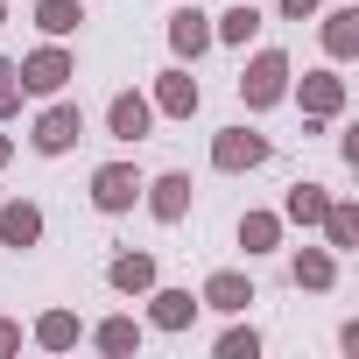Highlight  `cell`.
Listing matches in <instances>:
<instances>
[{"label":"cell","instance_id":"cell-7","mask_svg":"<svg viewBox=\"0 0 359 359\" xmlns=\"http://www.w3.org/2000/svg\"><path fill=\"white\" fill-rule=\"evenodd\" d=\"M106 120H113V134H120V141H141V134H148V127H155V106H148V99H141V92H120V99H113V113H106Z\"/></svg>","mask_w":359,"mask_h":359},{"label":"cell","instance_id":"cell-13","mask_svg":"<svg viewBox=\"0 0 359 359\" xmlns=\"http://www.w3.org/2000/svg\"><path fill=\"white\" fill-rule=\"evenodd\" d=\"M191 317H198V296H191V289H162V296H155V324H162V331H184Z\"/></svg>","mask_w":359,"mask_h":359},{"label":"cell","instance_id":"cell-4","mask_svg":"<svg viewBox=\"0 0 359 359\" xmlns=\"http://www.w3.org/2000/svg\"><path fill=\"white\" fill-rule=\"evenodd\" d=\"M78 71H71V57L64 50H36L29 64H22V92H64Z\"/></svg>","mask_w":359,"mask_h":359},{"label":"cell","instance_id":"cell-17","mask_svg":"<svg viewBox=\"0 0 359 359\" xmlns=\"http://www.w3.org/2000/svg\"><path fill=\"white\" fill-rule=\"evenodd\" d=\"M275 240H282V219H268V212H247V219H240V247H247V254H261V247H275Z\"/></svg>","mask_w":359,"mask_h":359},{"label":"cell","instance_id":"cell-22","mask_svg":"<svg viewBox=\"0 0 359 359\" xmlns=\"http://www.w3.org/2000/svg\"><path fill=\"white\" fill-rule=\"evenodd\" d=\"M99 345H106V352H134V345H141L134 317H106V324H99Z\"/></svg>","mask_w":359,"mask_h":359},{"label":"cell","instance_id":"cell-19","mask_svg":"<svg viewBox=\"0 0 359 359\" xmlns=\"http://www.w3.org/2000/svg\"><path fill=\"white\" fill-rule=\"evenodd\" d=\"M324 205H331V198H324L317 184H296V191H289V219H296V226H317Z\"/></svg>","mask_w":359,"mask_h":359},{"label":"cell","instance_id":"cell-24","mask_svg":"<svg viewBox=\"0 0 359 359\" xmlns=\"http://www.w3.org/2000/svg\"><path fill=\"white\" fill-rule=\"evenodd\" d=\"M254 352H261L254 331H226V338H219V359H254Z\"/></svg>","mask_w":359,"mask_h":359},{"label":"cell","instance_id":"cell-18","mask_svg":"<svg viewBox=\"0 0 359 359\" xmlns=\"http://www.w3.org/2000/svg\"><path fill=\"white\" fill-rule=\"evenodd\" d=\"M36 22H43V36H71L85 15H78V0H43V8H36Z\"/></svg>","mask_w":359,"mask_h":359},{"label":"cell","instance_id":"cell-15","mask_svg":"<svg viewBox=\"0 0 359 359\" xmlns=\"http://www.w3.org/2000/svg\"><path fill=\"white\" fill-rule=\"evenodd\" d=\"M113 289H127V296L155 289V261H148V254H120V261H113Z\"/></svg>","mask_w":359,"mask_h":359},{"label":"cell","instance_id":"cell-5","mask_svg":"<svg viewBox=\"0 0 359 359\" xmlns=\"http://www.w3.org/2000/svg\"><path fill=\"white\" fill-rule=\"evenodd\" d=\"M78 134H85V120H78V106H50V113L36 120V148H43V155H64V148H71Z\"/></svg>","mask_w":359,"mask_h":359},{"label":"cell","instance_id":"cell-11","mask_svg":"<svg viewBox=\"0 0 359 359\" xmlns=\"http://www.w3.org/2000/svg\"><path fill=\"white\" fill-rule=\"evenodd\" d=\"M212 15H198V8H184L169 22V43H176V57H198V50H212V29H205Z\"/></svg>","mask_w":359,"mask_h":359},{"label":"cell","instance_id":"cell-9","mask_svg":"<svg viewBox=\"0 0 359 359\" xmlns=\"http://www.w3.org/2000/svg\"><path fill=\"white\" fill-rule=\"evenodd\" d=\"M338 106H345V78L310 71V78H303V113H317V120H324V113H338Z\"/></svg>","mask_w":359,"mask_h":359},{"label":"cell","instance_id":"cell-1","mask_svg":"<svg viewBox=\"0 0 359 359\" xmlns=\"http://www.w3.org/2000/svg\"><path fill=\"white\" fill-rule=\"evenodd\" d=\"M282 92H289V57H282V50H261V57L247 64V78H240V99H247V106H275Z\"/></svg>","mask_w":359,"mask_h":359},{"label":"cell","instance_id":"cell-12","mask_svg":"<svg viewBox=\"0 0 359 359\" xmlns=\"http://www.w3.org/2000/svg\"><path fill=\"white\" fill-rule=\"evenodd\" d=\"M205 303H212V310H247V303H254V289H247V275H233V268H226V275H212V282H205Z\"/></svg>","mask_w":359,"mask_h":359},{"label":"cell","instance_id":"cell-27","mask_svg":"<svg viewBox=\"0 0 359 359\" xmlns=\"http://www.w3.org/2000/svg\"><path fill=\"white\" fill-rule=\"evenodd\" d=\"M310 8H317V0H282V15H289V22H303Z\"/></svg>","mask_w":359,"mask_h":359},{"label":"cell","instance_id":"cell-20","mask_svg":"<svg viewBox=\"0 0 359 359\" xmlns=\"http://www.w3.org/2000/svg\"><path fill=\"white\" fill-rule=\"evenodd\" d=\"M317 226L331 233V247H352V240H359V212H352V205H324Z\"/></svg>","mask_w":359,"mask_h":359},{"label":"cell","instance_id":"cell-10","mask_svg":"<svg viewBox=\"0 0 359 359\" xmlns=\"http://www.w3.org/2000/svg\"><path fill=\"white\" fill-rule=\"evenodd\" d=\"M155 106H162V113H176V120H191V113H198V78L169 71V78L155 85Z\"/></svg>","mask_w":359,"mask_h":359},{"label":"cell","instance_id":"cell-14","mask_svg":"<svg viewBox=\"0 0 359 359\" xmlns=\"http://www.w3.org/2000/svg\"><path fill=\"white\" fill-rule=\"evenodd\" d=\"M324 50H331V57H352V50H359V8H338V15L324 22Z\"/></svg>","mask_w":359,"mask_h":359},{"label":"cell","instance_id":"cell-16","mask_svg":"<svg viewBox=\"0 0 359 359\" xmlns=\"http://www.w3.org/2000/svg\"><path fill=\"white\" fill-rule=\"evenodd\" d=\"M331 275H338V261H331L324 247H303V254H296V282H303V289H331Z\"/></svg>","mask_w":359,"mask_h":359},{"label":"cell","instance_id":"cell-25","mask_svg":"<svg viewBox=\"0 0 359 359\" xmlns=\"http://www.w3.org/2000/svg\"><path fill=\"white\" fill-rule=\"evenodd\" d=\"M15 106H22V71L0 57V113H15Z\"/></svg>","mask_w":359,"mask_h":359},{"label":"cell","instance_id":"cell-8","mask_svg":"<svg viewBox=\"0 0 359 359\" xmlns=\"http://www.w3.org/2000/svg\"><path fill=\"white\" fill-rule=\"evenodd\" d=\"M0 240L8 247H36L43 240V212L36 205H0Z\"/></svg>","mask_w":359,"mask_h":359},{"label":"cell","instance_id":"cell-26","mask_svg":"<svg viewBox=\"0 0 359 359\" xmlns=\"http://www.w3.org/2000/svg\"><path fill=\"white\" fill-rule=\"evenodd\" d=\"M15 345H22V331H15L8 317H0V352H15Z\"/></svg>","mask_w":359,"mask_h":359},{"label":"cell","instance_id":"cell-28","mask_svg":"<svg viewBox=\"0 0 359 359\" xmlns=\"http://www.w3.org/2000/svg\"><path fill=\"white\" fill-rule=\"evenodd\" d=\"M0 162H8V141H0Z\"/></svg>","mask_w":359,"mask_h":359},{"label":"cell","instance_id":"cell-21","mask_svg":"<svg viewBox=\"0 0 359 359\" xmlns=\"http://www.w3.org/2000/svg\"><path fill=\"white\" fill-rule=\"evenodd\" d=\"M36 338H43L50 352H64V345H78V317H71V310H50V317L36 324Z\"/></svg>","mask_w":359,"mask_h":359},{"label":"cell","instance_id":"cell-2","mask_svg":"<svg viewBox=\"0 0 359 359\" xmlns=\"http://www.w3.org/2000/svg\"><path fill=\"white\" fill-rule=\"evenodd\" d=\"M134 198H141V176H134L127 162H106V169L92 176V205H99V212H127Z\"/></svg>","mask_w":359,"mask_h":359},{"label":"cell","instance_id":"cell-6","mask_svg":"<svg viewBox=\"0 0 359 359\" xmlns=\"http://www.w3.org/2000/svg\"><path fill=\"white\" fill-rule=\"evenodd\" d=\"M141 191H148L155 219H184L191 212V176H155V184H141Z\"/></svg>","mask_w":359,"mask_h":359},{"label":"cell","instance_id":"cell-3","mask_svg":"<svg viewBox=\"0 0 359 359\" xmlns=\"http://www.w3.org/2000/svg\"><path fill=\"white\" fill-rule=\"evenodd\" d=\"M212 162H219V169H261V162H268V141L247 134V127H226V134L212 141Z\"/></svg>","mask_w":359,"mask_h":359},{"label":"cell","instance_id":"cell-23","mask_svg":"<svg viewBox=\"0 0 359 359\" xmlns=\"http://www.w3.org/2000/svg\"><path fill=\"white\" fill-rule=\"evenodd\" d=\"M254 29H261V15H254V0H240V8H233V15L219 22V36H226V43H247Z\"/></svg>","mask_w":359,"mask_h":359}]
</instances>
